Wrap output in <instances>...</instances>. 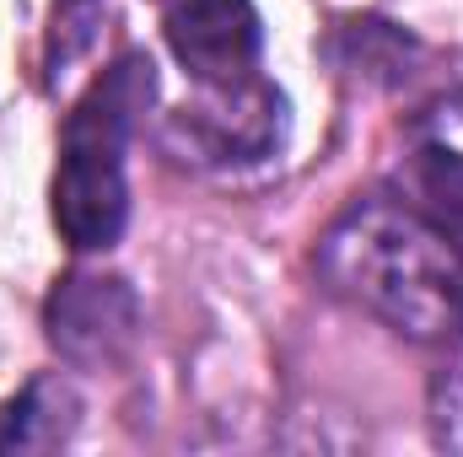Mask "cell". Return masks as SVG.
<instances>
[{"label":"cell","mask_w":463,"mask_h":457,"mask_svg":"<svg viewBox=\"0 0 463 457\" xmlns=\"http://www.w3.org/2000/svg\"><path fill=\"white\" fill-rule=\"evenodd\" d=\"M151 98H156V65L146 54H118L65 114L60 167H54V227L76 253H103L124 237L129 221L124 151Z\"/></svg>","instance_id":"obj_2"},{"label":"cell","mask_w":463,"mask_h":457,"mask_svg":"<svg viewBox=\"0 0 463 457\" xmlns=\"http://www.w3.org/2000/svg\"><path fill=\"white\" fill-rule=\"evenodd\" d=\"M167 49L178 65L205 87V81H237L259 65L264 27L253 0H173L167 5Z\"/></svg>","instance_id":"obj_5"},{"label":"cell","mask_w":463,"mask_h":457,"mask_svg":"<svg viewBox=\"0 0 463 457\" xmlns=\"http://www.w3.org/2000/svg\"><path fill=\"white\" fill-rule=\"evenodd\" d=\"M98 16H103V0H60L54 5V33H49V70L54 76L92 43Z\"/></svg>","instance_id":"obj_9"},{"label":"cell","mask_w":463,"mask_h":457,"mask_svg":"<svg viewBox=\"0 0 463 457\" xmlns=\"http://www.w3.org/2000/svg\"><path fill=\"white\" fill-rule=\"evenodd\" d=\"M324 54L335 60L340 76L361 81V87H399L415 70L420 43L404 27L383 22V16H340L329 43H324Z\"/></svg>","instance_id":"obj_7"},{"label":"cell","mask_w":463,"mask_h":457,"mask_svg":"<svg viewBox=\"0 0 463 457\" xmlns=\"http://www.w3.org/2000/svg\"><path fill=\"white\" fill-rule=\"evenodd\" d=\"M162 151L194 167H248L280 151L286 140V92L269 87L264 76H237V81H205L194 103L156 129Z\"/></svg>","instance_id":"obj_3"},{"label":"cell","mask_w":463,"mask_h":457,"mask_svg":"<svg viewBox=\"0 0 463 457\" xmlns=\"http://www.w3.org/2000/svg\"><path fill=\"white\" fill-rule=\"evenodd\" d=\"M43 334L60 360H71L81 371H103V366H118L140 340V302H135L129 280L76 269V275L54 280V291L43 302Z\"/></svg>","instance_id":"obj_4"},{"label":"cell","mask_w":463,"mask_h":457,"mask_svg":"<svg viewBox=\"0 0 463 457\" xmlns=\"http://www.w3.org/2000/svg\"><path fill=\"white\" fill-rule=\"evenodd\" d=\"M318 275L404 340L463 334V247L404 200L366 194L345 205L318 237Z\"/></svg>","instance_id":"obj_1"},{"label":"cell","mask_w":463,"mask_h":457,"mask_svg":"<svg viewBox=\"0 0 463 457\" xmlns=\"http://www.w3.org/2000/svg\"><path fill=\"white\" fill-rule=\"evenodd\" d=\"M399 189L404 205H415L426 221L448 231L453 242H463V151L448 140H420L404 167H399Z\"/></svg>","instance_id":"obj_8"},{"label":"cell","mask_w":463,"mask_h":457,"mask_svg":"<svg viewBox=\"0 0 463 457\" xmlns=\"http://www.w3.org/2000/svg\"><path fill=\"white\" fill-rule=\"evenodd\" d=\"M76 425L81 393L60 371H43L16 398L0 404V452H60L76 436Z\"/></svg>","instance_id":"obj_6"}]
</instances>
